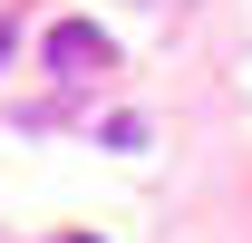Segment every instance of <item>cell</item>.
<instances>
[{
	"label": "cell",
	"mask_w": 252,
	"mask_h": 243,
	"mask_svg": "<svg viewBox=\"0 0 252 243\" xmlns=\"http://www.w3.org/2000/svg\"><path fill=\"white\" fill-rule=\"evenodd\" d=\"M10 49H20V30H10V20H0V59H10Z\"/></svg>",
	"instance_id": "obj_2"
},
{
	"label": "cell",
	"mask_w": 252,
	"mask_h": 243,
	"mask_svg": "<svg viewBox=\"0 0 252 243\" xmlns=\"http://www.w3.org/2000/svg\"><path fill=\"white\" fill-rule=\"evenodd\" d=\"M117 59V39L97 30V20H59V30H49V68H59V78H88V68H107Z\"/></svg>",
	"instance_id": "obj_1"
}]
</instances>
